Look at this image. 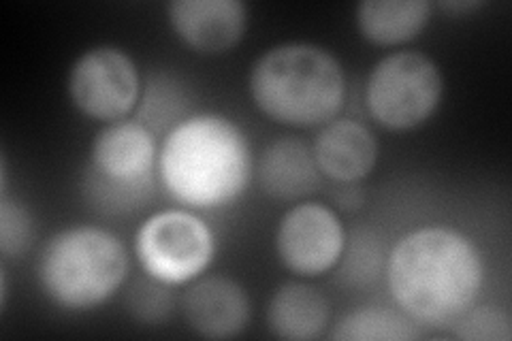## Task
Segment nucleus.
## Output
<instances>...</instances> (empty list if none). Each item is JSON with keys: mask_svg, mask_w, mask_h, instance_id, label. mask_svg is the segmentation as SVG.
<instances>
[{"mask_svg": "<svg viewBox=\"0 0 512 341\" xmlns=\"http://www.w3.org/2000/svg\"><path fill=\"white\" fill-rule=\"evenodd\" d=\"M387 280L395 303L416 324L451 327L476 303L485 265L468 235L451 226H423L395 243Z\"/></svg>", "mask_w": 512, "mask_h": 341, "instance_id": "1", "label": "nucleus"}, {"mask_svg": "<svg viewBox=\"0 0 512 341\" xmlns=\"http://www.w3.org/2000/svg\"><path fill=\"white\" fill-rule=\"evenodd\" d=\"M252 167L246 133L218 113L188 116L167 133L158 154L160 180L190 209H214L242 197Z\"/></svg>", "mask_w": 512, "mask_h": 341, "instance_id": "2", "label": "nucleus"}, {"mask_svg": "<svg viewBox=\"0 0 512 341\" xmlns=\"http://www.w3.org/2000/svg\"><path fill=\"white\" fill-rule=\"evenodd\" d=\"M248 88L269 120L286 126L329 124L346 101L340 60L314 43H282L252 64Z\"/></svg>", "mask_w": 512, "mask_h": 341, "instance_id": "3", "label": "nucleus"}, {"mask_svg": "<svg viewBox=\"0 0 512 341\" xmlns=\"http://www.w3.org/2000/svg\"><path fill=\"white\" fill-rule=\"evenodd\" d=\"M39 284L56 305L71 312L99 307L116 295L128 273L124 243L101 226H69L45 243Z\"/></svg>", "mask_w": 512, "mask_h": 341, "instance_id": "4", "label": "nucleus"}, {"mask_svg": "<svg viewBox=\"0 0 512 341\" xmlns=\"http://www.w3.org/2000/svg\"><path fill=\"white\" fill-rule=\"evenodd\" d=\"M156 156L148 126L137 120L109 122L90 150L88 197L103 211L135 209L152 192Z\"/></svg>", "mask_w": 512, "mask_h": 341, "instance_id": "5", "label": "nucleus"}, {"mask_svg": "<svg viewBox=\"0 0 512 341\" xmlns=\"http://www.w3.org/2000/svg\"><path fill=\"white\" fill-rule=\"evenodd\" d=\"M444 92L438 64L427 54L404 50L384 56L370 73L365 103L389 131H412L434 116Z\"/></svg>", "mask_w": 512, "mask_h": 341, "instance_id": "6", "label": "nucleus"}, {"mask_svg": "<svg viewBox=\"0 0 512 341\" xmlns=\"http://www.w3.org/2000/svg\"><path fill=\"white\" fill-rule=\"evenodd\" d=\"M135 254L150 278L182 286L201 278L212 265L216 237L188 209H165L150 216L135 235Z\"/></svg>", "mask_w": 512, "mask_h": 341, "instance_id": "7", "label": "nucleus"}, {"mask_svg": "<svg viewBox=\"0 0 512 341\" xmlns=\"http://www.w3.org/2000/svg\"><path fill=\"white\" fill-rule=\"evenodd\" d=\"M67 86L77 111L103 122L128 116L141 94L135 60L114 45H96L79 56L69 71Z\"/></svg>", "mask_w": 512, "mask_h": 341, "instance_id": "8", "label": "nucleus"}, {"mask_svg": "<svg viewBox=\"0 0 512 341\" xmlns=\"http://www.w3.org/2000/svg\"><path fill=\"white\" fill-rule=\"evenodd\" d=\"M346 231L335 211L323 203H299L282 216L276 231V252L286 269L297 275L327 273L342 261Z\"/></svg>", "mask_w": 512, "mask_h": 341, "instance_id": "9", "label": "nucleus"}, {"mask_svg": "<svg viewBox=\"0 0 512 341\" xmlns=\"http://www.w3.org/2000/svg\"><path fill=\"white\" fill-rule=\"evenodd\" d=\"M167 15L175 35L199 54L229 52L248 28V7L242 0H173Z\"/></svg>", "mask_w": 512, "mask_h": 341, "instance_id": "10", "label": "nucleus"}, {"mask_svg": "<svg viewBox=\"0 0 512 341\" xmlns=\"http://www.w3.org/2000/svg\"><path fill=\"white\" fill-rule=\"evenodd\" d=\"M188 327L205 339H231L250 322V297L246 288L227 275L197 278L184 292Z\"/></svg>", "mask_w": 512, "mask_h": 341, "instance_id": "11", "label": "nucleus"}, {"mask_svg": "<svg viewBox=\"0 0 512 341\" xmlns=\"http://www.w3.org/2000/svg\"><path fill=\"white\" fill-rule=\"evenodd\" d=\"M312 152L320 173L333 182L352 184L376 167L378 141L361 122L333 120L318 133Z\"/></svg>", "mask_w": 512, "mask_h": 341, "instance_id": "12", "label": "nucleus"}, {"mask_svg": "<svg viewBox=\"0 0 512 341\" xmlns=\"http://www.w3.org/2000/svg\"><path fill=\"white\" fill-rule=\"evenodd\" d=\"M256 180L267 197L297 201L318 188L320 169L306 143L295 137H280L261 152Z\"/></svg>", "mask_w": 512, "mask_h": 341, "instance_id": "13", "label": "nucleus"}, {"mask_svg": "<svg viewBox=\"0 0 512 341\" xmlns=\"http://www.w3.org/2000/svg\"><path fill=\"white\" fill-rule=\"evenodd\" d=\"M331 307L314 286L291 282L280 286L267 305V327L286 341H312L325 333Z\"/></svg>", "mask_w": 512, "mask_h": 341, "instance_id": "14", "label": "nucleus"}, {"mask_svg": "<svg viewBox=\"0 0 512 341\" xmlns=\"http://www.w3.org/2000/svg\"><path fill=\"white\" fill-rule=\"evenodd\" d=\"M429 15L427 0H363L357 5V26L370 43L391 47L419 37Z\"/></svg>", "mask_w": 512, "mask_h": 341, "instance_id": "15", "label": "nucleus"}, {"mask_svg": "<svg viewBox=\"0 0 512 341\" xmlns=\"http://www.w3.org/2000/svg\"><path fill=\"white\" fill-rule=\"evenodd\" d=\"M419 337L416 322L408 314L380 305L346 314L331 333L335 341H412Z\"/></svg>", "mask_w": 512, "mask_h": 341, "instance_id": "16", "label": "nucleus"}, {"mask_svg": "<svg viewBox=\"0 0 512 341\" xmlns=\"http://www.w3.org/2000/svg\"><path fill=\"white\" fill-rule=\"evenodd\" d=\"M186 107L188 99L178 81L169 75H156L150 79L148 94L141 103L139 122L152 133H163L167 128L171 131L186 120Z\"/></svg>", "mask_w": 512, "mask_h": 341, "instance_id": "17", "label": "nucleus"}, {"mask_svg": "<svg viewBox=\"0 0 512 341\" xmlns=\"http://www.w3.org/2000/svg\"><path fill=\"white\" fill-rule=\"evenodd\" d=\"M169 288V284L158 282L150 275L137 278L126 290V312L133 316V320L148 324V327L167 322L175 310V295Z\"/></svg>", "mask_w": 512, "mask_h": 341, "instance_id": "18", "label": "nucleus"}, {"mask_svg": "<svg viewBox=\"0 0 512 341\" xmlns=\"http://www.w3.org/2000/svg\"><path fill=\"white\" fill-rule=\"evenodd\" d=\"M453 335L463 341H510L512 318L498 307H470L453 324Z\"/></svg>", "mask_w": 512, "mask_h": 341, "instance_id": "19", "label": "nucleus"}, {"mask_svg": "<svg viewBox=\"0 0 512 341\" xmlns=\"http://www.w3.org/2000/svg\"><path fill=\"white\" fill-rule=\"evenodd\" d=\"M35 239V220L24 203L3 194L0 201V252L7 258L24 256Z\"/></svg>", "mask_w": 512, "mask_h": 341, "instance_id": "20", "label": "nucleus"}, {"mask_svg": "<svg viewBox=\"0 0 512 341\" xmlns=\"http://www.w3.org/2000/svg\"><path fill=\"white\" fill-rule=\"evenodd\" d=\"M444 9L448 11H472V9H480L483 7V3H478V0H470V3H442Z\"/></svg>", "mask_w": 512, "mask_h": 341, "instance_id": "21", "label": "nucleus"}]
</instances>
